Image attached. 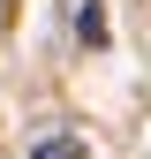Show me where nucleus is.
Wrapping results in <instances>:
<instances>
[{
	"label": "nucleus",
	"instance_id": "1",
	"mask_svg": "<svg viewBox=\"0 0 151 159\" xmlns=\"http://www.w3.org/2000/svg\"><path fill=\"white\" fill-rule=\"evenodd\" d=\"M30 159H83V144H76V136H38Z\"/></svg>",
	"mask_w": 151,
	"mask_h": 159
},
{
	"label": "nucleus",
	"instance_id": "2",
	"mask_svg": "<svg viewBox=\"0 0 151 159\" xmlns=\"http://www.w3.org/2000/svg\"><path fill=\"white\" fill-rule=\"evenodd\" d=\"M76 30H83V38H91V46H98V38H106V15H98V8H91V0H83V8H76Z\"/></svg>",
	"mask_w": 151,
	"mask_h": 159
}]
</instances>
